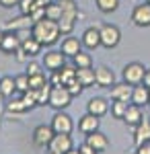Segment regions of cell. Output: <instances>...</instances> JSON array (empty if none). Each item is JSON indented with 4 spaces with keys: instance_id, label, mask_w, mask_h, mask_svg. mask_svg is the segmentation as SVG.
<instances>
[{
    "instance_id": "cell-2",
    "label": "cell",
    "mask_w": 150,
    "mask_h": 154,
    "mask_svg": "<svg viewBox=\"0 0 150 154\" xmlns=\"http://www.w3.org/2000/svg\"><path fill=\"white\" fill-rule=\"evenodd\" d=\"M72 99L74 97L70 95V91L66 86H54L52 95H49V107L56 109V111H64L72 105Z\"/></svg>"
},
{
    "instance_id": "cell-12",
    "label": "cell",
    "mask_w": 150,
    "mask_h": 154,
    "mask_svg": "<svg viewBox=\"0 0 150 154\" xmlns=\"http://www.w3.org/2000/svg\"><path fill=\"white\" fill-rule=\"evenodd\" d=\"M132 84L127 82H115L109 91H111V99L113 101H123V103H130L132 101Z\"/></svg>"
},
{
    "instance_id": "cell-25",
    "label": "cell",
    "mask_w": 150,
    "mask_h": 154,
    "mask_svg": "<svg viewBox=\"0 0 150 154\" xmlns=\"http://www.w3.org/2000/svg\"><path fill=\"white\" fill-rule=\"evenodd\" d=\"M6 111L11 115H21V113H27V107L21 97H11V101L6 103Z\"/></svg>"
},
{
    "instance_id": "cell-11",
    "label": "cell",
    "mask_w": 150,
    "mask_h": 154,
    "mask_svg": "<svg viewBox=\"0 0 150 154\" xmlns=\"http://www.w3.org/2000/svg\"><path fill=\"white\" fill-rule=\"evenodd\" d=\"M132 21L136 27H150V4H138L132 11Z\"/></svg>"
},
{
    "instance_id": "cell-32",
    "label": "cell",
    "mask_w": 150,
    "mask_h": 154,
    "mask_svg": "<svg viewBox=\"0 0 150 154\" xmlns=\"http://www.w3.org/2000/svg\"><path fill=\"white\" fill-rule=\"evenodd\" d=\"M49 80L45 78V74L41 72V74H35V76H29V88H33V91H37V88H41L43 84H47Z\"/></svg>"
},
{
    "instance_id": "cell-21",
    "label": "cell",
    "mask_w": 150,
    "mask_h": 154,
    "mask_svg": "<svg viewBox=\"0 0 150 154\" xmlns=\"http://www.w3.org/2000/svg\"><path fill=\"white\" fill-rule=\"evenodd\" d=\"M25 27H33V21L29 14H19L17 19H11L6 23V31H19V29H25Z\"/></svg>"
},
{
    "instance_id": "cell-39",
    "label": "cell",
    "mask_w": 150,
    "mask_h": 154,
    "mask_svg": "<svg viewBox=\"0 0 150 154\" xmlns=\"http://www.w3.org/2000/svg\"><path fill=\"white\" fill-rule=\"evenodd\" d=\"M78 154H99V152H97V150H92L91 146L84 142L82 146H78Z\"/></svg>"
},
{
    "instance_id": "cell-26",
    "label": "cell",
    "mask_w": 150,
    "mask_h": 154,
    "mask_svg": "<svg viewBox=\"0 0 150 154\" xmlns=\"http://www.w3.org/2000/svg\"><path fill=\"white\" fill-rule=\"evenodd\" d=\"M72 62H74V66L76 68H92V58L91 54H86V51H78L74 58H72Z\"/></svg>"
},
{
    "instance_id": "cell-19",
    "label": "cell",
    "mask_w": 150,
    "mask_h": 154,
    "mask_svg": "<svg viewBox=\"0 0 150 154\" xmlns=\"http://www.w3.org/2000/svg\"><path fill=\"white\" fill-rule=\"evenodd\" d=\"M19 48H21V39L17 37V33H14V31H6V33H4V39H2V43H0V49H2L4 54L12 56Z\"/></svg>"
},
{
    "instance_id": "cell-38",
    "label": "cell",
    "mask_w": 150,
    "mask_h": 154,
    "mask_svg": "<svg viewBox=\"0 0 150 154\" xmlns=\"http://www.w3.org/2000/svg\"><path fill=\"white\" fill-rule=\"evenodd\" d=\"M27 76H35V74H41V66L39 64H35V62H31L29 66H27V72H25Z\"/></svg>"
},
{
    "instance_id": "cell-49",
    "label": "cell",
    "mask_w": 150,
    "mask_h": 154,
    "mask_svg": "<svg viewBox=\"0 0 150 154\" xmlns=\"http://www.w3.org/2000/svg\"><path fill=\"white\" fill-rule=\"evenodd\" d=\"M146 2H148V4H150V0H146Z\"/></svg>"
},
{
    "instance_id": "cell-45",
    "label": "cell",
    "mask_w": 150,
    "mask_h": 154,
    "mask_svg": "<svg viewBox=\"0 0 150 154\" xmlns=\"http://www.w3.org/2000/svg\"><path fill=\"white\" fill-rule=\"evenodd\" d=\"M4 33H6V29H2V27H0V43H2V39H4Z\"/></svg>"
},
{
    "instance_id": "cell-15",
    "label": "cell",
    "mask_w": 150,
    "mask_h": 154,
    "mask_svg": "<svg viewBox=\"0 0 150 154\" xmlns=\"http://www.w3.org/2000/svg\"><path fill=\"white\" fill-rule=\"evenodd\" d=\"M86 111L92 113V115H97V117H103V115L109 113V103L103 97H92L91 101L86 103Z\"/></svg>"
},
{
    "instance_id": "cell-50",
    "label": "cell",
    "mask_w": 150,
    "mask_h": 154,
    "mask_svg": "<svg viewBox=\"0 0 150 154\" xmlns=\"http://www.w3.org/2000/svg\"><path fill=\"white\" fill-rule=\"evenodd\" d=\"M132 154H138V152H132Z\"/></svg>"
},
{
    "instance_id": "cell-22",
    "label": "cell",
    "mask_w": 150,
    "mask_h": 154,
    "mask_svg": "<svg viewBox=\"0 0 150 154\" xmlns=\"http://www.w3.org/2000/svg\"><path fill=\"white\" fill-rule=\"evenodd\" d=\"M21 48H23V51L29 56V58H35V56H39V54H41L43 45H41V43H39L33 35H31L29 39H25L23 43H21Z\"/></svg>"
},
{
    "instance_id": "cell-14",
    "label": "cell",
    "mask_w": 150,
    "mask_h": 154,
    "mask_svg": "<svg viewBox=\"0 0 150 154\" xmlns=\"http://www.w3.org/2000/svg\"><path fill=\"white\" fill-rule=\"evenodd\" d=\"M86 144L91 146L92 150H97V152H105L107 148H109V138L105 136L103 131H92V134H89L86 136Z\"/></svg>"
},
{
    "instance_id": "cell-1",
    "label": "cell",
    "mask_w": 150,
    "mask_h": 154,
    "mask_svg": "<svg viewBox=\"0 0 150 154\" xmlns=\"http://www.w3.org/2000/svg\"><path fill=\"white\" fill-rule=\"evenodd\" d=\"M31 33L33 37L43 45V48H49V45H54V43H58L60 39V27H58V21H52V19H41V21H37L33 23L31 27Z\"/></svg>"
},
{
    "instance_id": "cell-29",
    "label": "cell",
    "mask_w": 150,
    "mask_h": 154,
    "mask_svg": "<svg viewBox=\"0 0 150 154\" xmlns=\"http://www.w3.org/2000/svg\"><path fill=\"white\" fill-rule=\"evenodd\" d=\"M21 99H23L27 111H31V109H35V107H37V93H35L33 88H29V91L21 93Z\"/></svg>"
},
{
    "instance_id": "cell-17",
    "label": "cell",
    "mask_w": 150,
    "mask_h": 154,
    "mask_svg": "<svg viewBox=\"0 0 150 154\" xmlns=\"http://www.w3.org/2000/svg\"><path fill=\"white\" fill-rule=\"evenodd\" d=\"M150 101V88L146 84H136L134 88H132V101L130 103H134V105H140V107H146Z\"/></svg>"
},
{
    "instance_id": "cell-40",
    "label": "cell",
    "mask_w": 150,
    "mask_h": 154,
    "mask_svg": "<svg viewBox=\"0 0 150 154\" xmlns=\"http://www.w3.org/2000/svg\"><path fill=\"white\" fill-rule=\"evenodd\" d=\"M21 0H0V6L2 8H12V6H19Z\"/></svg>"
},
{
    "instance_id": "cell-35",
    "label": "cell",
    "mask_w": 150,
    "mask_h": 154,
    "mask_svg": "<svg viewBox=\"0 0 150 154\" xmlns=\"http://www.w3.org/2000/svg\"><path fill=\"white\" fill-rule=\"evenodd\" d=\"M66 88L70 91V95H72V97H78L82 93V88H84V86L78 82V78H74V80H70V82L66 84Z\"/></svg>"
},
{
    "instance_id": "cell-30",
    "label": "cell",
    "mask_w": 150,
    "mask_h": 154,
    "mask_svg": "<svg viewBox=\"0 0 150 154\" xmlns=\"http://www.w3.org/2000/svg\"><path fill=\"white\" fill-rule=\"evenodd\" d=\"M45 17L52 19V21H58L60 17H62V6H60V2H49V4H45Z\"/></svg>"
},
{
    "instance_id": "cell-6",
    "label": "cell",
    "mask_w": 150,
    "mask_h": 154,
    "mask_svg": "<svg viewBox=\"0 0 150 154\" xmlns=\"http://www.w3.org/2000/svg\"><path fill=\"white\" fill-rule=\"evenodd\" d=\"M144 74H146V68H144L140 62H132V64H127L126 68H123V82L132 84V86L142 84Z\"/></svg>"
},
{
    "instance_id": "cell-43",
    "label": "cell",
    "mask_w": 150,
    "mask_h": 154,
    "mask_svg": "<svg viewBox=\"0 0 150 154\" xmlns=\"http://www.w3.org/2000/svg\"><path fill=\"white\" fill-rule=\"evenodd\" d=\"M142 84H146L150 88V70H146V74H144V80H142Z\"/></svg>"
},
{
    "instance_id": "cell-4",
    "label": "cell",
    "mask_w": 150,
    "mask_h": 154,
    "mask_svg": "<svg viewBox=\"0 0 150 154\" xmlns=\"http://www.w3.org/2000/svg\"><path fill=\"white\" fill-rule=\"evenodd\" d=\"M49 125H52V130L56 131V134H72V131H74V121H72V117H70L68 113H64V111H56Z\"/></svg>"
},
{
    "instance_id": "cell-33",
    "label": "cell",
    "mask_w": 150,
    "mask_h": 154,
    "mask_svg": "<svg viewBox=\"0 0 150 154\" xmlns=\"http://www.w3.org/2000/svg\"><path fill=\"white\" fill-rule=\"evenodd\" d=\"M14 84H17V93H25V91H29V76H27V74H19V76H14Z\"/></svg>"
},
{
    "instance_id": "cell-13",
    "label": "cell",
    "mask_w": 150,
    "mask_h": 154,
    "mask_svg": "<svg viewBox=\"0 0 150 154\" xmlns=\"http://www.w3.org/2000/svg\"><path fill=\"white\" fill-rule=\"evenodd\" d=\"M99 125H101V117H97V115H92V113H84L80 119H78V130L82 131V134H92V131L99 130Z\"/></svg>"
},
{
    "instance_id": "cell-36",
    "label": "cell",
    "mask_w": 150,
    "mask_h": 154,
    "mask_svg": "<svg viewBox=\"0 0 150 154\" xmlns=\"http://www.w3.org/2000/svg\"><path fill=\"white\" fill-rule=\"evenodd\" d=\"M29 17H31V21H33V23L41 21V19H45V6H35L33 12H31Z\"/></svg>"
},
{
    "instance_id": "cell-16",
    "label": "cell",
    "mask_w": 150,
    "mask_h": 154,
    "mask_svg": "<svg viewBox=\"0 0 150 154\" xmlns=\"http://www.w3.org/2000/svg\"><path fill=\"white\" fill-rule=\"evenodd\" d=\"M150 142V119H142L138 125L134 128V144L140 146V144Z\"/></svg>"
},
{
    "instance_id": "cell-41",
    "label": "cell",
    "mask_w": 150,
    "mask_h": 154,
    "mask_svg": "<svg viewBox=\"0 0 150 154\" xmlns=\"http://www.w3.org/2000/svg\"><path fill=\"white\" fill-rule=\"evenodd\" d=\"M14 56H17V60H19V62H27V60H29V56L23 51V48L17 49V51H14Z\"/></svg>"
},
{
    "instance_id": "cell-24",
    "label": "cell",
    "mask_w": 150,
    "mask_h": 154,
    "mask_svg": "<svg viewBox=\"0 0 150 154\" xmlns=\"http://www.w3.org/2000/svg\"><path fill=\"white\" fill-rule=\"evenodd\" d=\"M14 93H17L14 78H12V76H2V78H0V95L4 97V99H11Z\"/></svg>"
},
{
    "instance_id": "cell-9",
    "label": "cell",
    "mask_w": 150,
    "mask_h": 154,
    "mask_svg": "<svg viewBox=\"0 0 150 154\" xmlns=\"http://www.w3.org/2000/svg\"><path fill=\"white\" fill-rule=\"evenodd\" d=\"M56 131L52 130V125H37L33 130V144L37 148H47V144L52 142Z\"/></svg>"
},
{
    "instance_id": "cell-23",
    "label": "cell",
    "mask_w": 150,
    "mask_h": 154,
    "mask_svg": "<svg viewBox=\"0 0 150 154\" xmlns=\"http://www.w3.org/2000/svg\"><path fill=\"white\" fill-rule=\"evenodd\" d=\"M76 78L84 88L95 86V70L92 68H76Z\"/></svg>"
},
{
    "instance_id": "cell-42",
    "label": "cell",
    "mask_w": 150,
    "mask_h": 154,
    "mask_svg": "<svg viewBox=\"0 0 150 154\" xmlns=\"http://www.w3.org/2000/svg\"><path fill=\"white\" fill-rule=\"evenodd\" d=\"M138 154H150V142L140 144V146H138Z\"/></svg>"
},
{
    "instance_id": "cell-7",
    "label": "cell",
    "mask_w": 150,
    "mask_h": 154,
    "mask_svg": "<svg viewBox=\"0 0 150 154\" xmlns=\"http://www.w3.org/2000/svg\"><path fill=\"white\" fill-rule=\"evenodd\" d=\"M43 66H45L49 72H56V70H62L66 66V56L62 54V49H52L43 54Z\"/></svg>"
},
{
    "instance_id": "cell-51",
    "label": "cell",
    "mask_w": 150,
    "mask_h": 154,
    "mask_svg": "<svg viewBox=\"0 0 150 154\" xmlns=\"http://www.w3.org/2000/svg\"><path fill=\"white\" fill-rule=\"evenodd\" d=\"M148 107H150V101H148Z\"/></svg>"
},
{
    "instance_id": "cell-44",
    "label": "cell",
    "mask_w": 150,
    "mask_h": 154,
    "mask_svg": "<svg viewBox=\"0 0 150 154\" xmlns=\"http://www.w3.org/2000/svg\"><path fill=\"white\" fill-rule=\"evenodd\" d=\"M35 2H37L39 6H45V4H49V2H52V0H35Z\"/></svg>"
},
{
    "instance_id": "cell-47",
    "label": "cell",
    "mask_w": 150,
    "mask_h": 154,
    "mask_svg": "<svg viewBox=\"0 0 150 154\" xmlns=\"http://www.w3.org/2000/svg\"><path fill=\"white\" fill-rule=\"evenodd\" d=\"M2 99H4V97H2V95H0V105H2Z\"/></svg>"
},
{
    "instance_id": "cell-34",
    "label": "cell",
    "mask_w": 150,
    "mask_h": 154,
    "mask_svg": "<svg viewBox=\"0 0 150 154\" xmlns=\"http://www.w3.org/2000/svg\"><path fill=\"white\" fill-rule=\"evenodd\" d=\"M35 6H39L35 0H21V2H19V11H21V14H31Z\"/></svg>"
},
{
    "instance_id": "cell-3",
    "label": "cell",
    "mask_w": 150,
    "mask_h": 154,
    "mask_svg": "<svg viewBox=\"0 0 150 154\" xmlns=\"http://www.w3.org/2000/svg\"><path fill=\"white\" fill-rule=\"evenodd\" d=\"M99 31H101V48L113 49V48L119 45V41H121V31L117 29L115 25L105 23V25L99 27Z\"/></svg>"
},
{
    "instance_id": "cell-5",
    "label": "cell",
    "mask_w": 150,
    "mask_h": 154,
    "mask_svg": "<svg viewBox=\"0 0 150 154\" xmlns=\"http://www.w3.org/2000/svg\"><path fill=\"white\" fill-rule=\"evenodd\" d=\"M72 148H74V140H72L70 134H54L52 142L47 144L49 152H58V154H66Z\"/></svg>"
},
{
    "instance_id": "cell-10",
    "label": "cell",
    "mask_w": 150,
    "mask_h": 154,
    "mask_svg": "<svg viewBox=\"0 0 150 154\" xmlns=\"http://www.w3.org/2000/svg\"><path fill=\"white\" fill-rule=\"evenodd\" d=\"M80 43L82 48L86 49H97L101 45V31H99V27H89L80 37Z\"/></svg>"
},
{
    "instance_id": "cell-46",
    "label": "cell",
    "mask_w": 150,
    "mask_h": 154,
    "mask_svg": "<svg viewBox=\"0 0 150 154\" xmlns=\"http://www.w3.org/2000/svg\"><path fill=\"white\" fill-rule=\"evenodd\" d=\"M66 154H78V150H74V148H72V150H68Z\"/></svg>"
},
{
    "instance_id": "cell-18",
    "label": "cell",
    "mask_w": 150,
    "mask_h": 154,
    "mask_svg": "<svg viewBox=\"0 0 150 154\" xmlns=\"http://www.w3.org/2000/svg\"><path fill=\"white\" fill-rule=\"evenodd\" d=\"M142 119H144V111H142V107L130 103L127 109H126V115H123V121H126L130 128H136Z\"/></svg>"
},
{
    "instance_id": "cell-37",
    "label": "cell",
    "mask_w": 150,
    "mask_h": 154,
    "mask_svg": "<svg viewBox=\"0 0 150 154\" xmlns=\"http://www.w3.org/2000/svg\"><path fill=\"white\" fill-rule=\"evenodd\" d=\"M14 33H17V37H19V39H21V43H23L25 39H29V37L33 35V33H31V27H25V29H19V31H14Z\"/></svg>"
},
{
    "instance_id": "cell-27",
    "label": "cell",
    "mask_w": 150,
    "mask_h": 154,
    "mask_svg": "<svg viewBox=\"0 0 150 154\" xmlns=\"http://www.w3.org/2000/svg\"><path fill=\"white\" fill-rule=\"evenodd\" d=\"M52 84L47 82V84H43L41 88H37L35 93H37V105H49V95H52Z\"/></svg>"
},
{
    "instance_id": "cell-20",
    "label": "cell",
    "mask_w": 150,
    "mask_h": 154,
    "mask_svg": "<svg viewBox=\"0 0 150 154\" xmlns=\"http://www.w3.org/2000/svg\"><path fill=\"white\" fill-rule=\"evenodd\" d=\"M60 49H62V54H64L66 58H74V56L82 49V43L76 39V37H66V39L62 41V48Z\"/></svg>"
},
{
    "instance_id": "cell-48",
    "label": "cell",
    "mask_w": 150,
    "mask_h": 154,
    "mask_svg": "<svg viewBox=\"0 0 150 154\" xmlns=\"http://www.w3.org/2000/svg\"><path fill=\"white\" fill-rule=\"evenodd\" d=\"M49 154H58V152H49Z\"/></svg>"
},
{
    "instance_id": "cell-31",
    "label": "cell",
    "mask_w": 150,
    "mask_h": 154,
    "mask_svg": "<svg viewBox=\"0 0 150 154\" xmlns=\"http://www.w3.org/2000/svg\"><path fill=\"white\" fill-rule=\"evenodd\" d=\"M127 105H130V103H123V101H113V103H111V107H109V109H111V115H113L115 119H123Z\"/></svg>"
},
{
    "instance_id": "cell-8",
    "label": "cell",
    "mask_w": 150,
    "mask_h": 154,
    "mask_svg": "<svg viewBox=\"0 0 150 154\" xmlns=\"http://www.w3.org/2000/svg\"><path fill=\"white\" fill-rule=\"evenodd\" d=\"M95 84L99 88H111L115 84V74H113V70L107 68V66L95 68Z\"/></svg>"
},
{
    "instance_id": "cell-28",
    "label": "cell",
    "mask_w": 150,
    "mask_h": 154,
    "mask_svg": "<svg viewBox=\"0 0 150 154\" xmlns=\"http://www.w3.org/2000/svg\"><path fill=\"white\" fill-rule=\"evenodd\" d=\"M97 2V8L105 14H109V12H115L117 6H119V0H95Z\"/></svg>"
}]
</instances>
